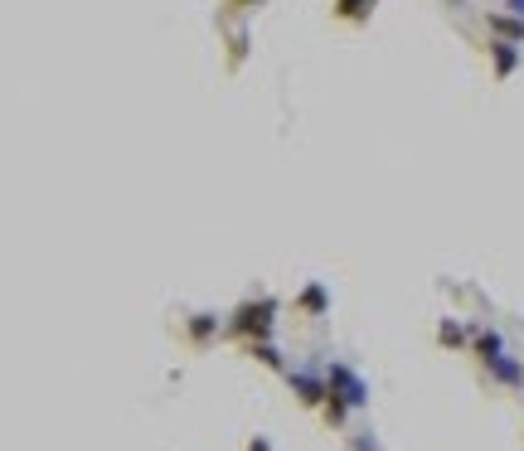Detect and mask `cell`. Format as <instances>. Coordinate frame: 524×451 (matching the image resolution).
<instances>
[{
    "instance_id": "cell-3",
    "label": "cell",
    "mask_w": 524,
    "mask_h": 451,
    "mask_svg": "<svg viewBox=\"0 0 524 451\" xmlns=\"http://www.w3.org/2000/svg\"><path fill=\"white\" fill-rule=\"evenodd\" d=\"M286 384H292V393L301 398L306 408L325 403V393H331V384H325V378H316L311 369H286Z\"/></svg>"
},
{
    "instance_id": "cell-15",
    "label": "cell",
    "mask_w": 524,
    "mask_h": 451,
    "mask_svg": "<svg viewBox=\"0 0 524 451\" xmlns=\"http://www.w3.org/2000/svg\"><path fill=\"white\" fill-rule=\"evenodd\" d=\"M248 451H267V442H262V437H258V442H253V447H248Z\"/></svg>"
},
{
    "instance_id": "cell-8",
    "label": "cell",
    "mask_w": 524,
    "mask_h": 451,
    "mask_svg": "<svg viewBox=\"0 0 524 451\" xmlns=\"http://www.w3.org/2000/svg\"><path fill=\"white\" fill-rule=\"evenodd\" d=\"M476 354H481V364H496L500 354H505V340H500V330H476Z\"/></svg>"
},
{
    "instance_id": "cell-14",
    "label": "cell",
    "mask_w": 524,
    "mask_h": 451,
    "mask_svg": "<svg viewBox=\"0 0 524 451\" xmlns=\"http://www.w3.org/2000/svg\"><path fill=\"white\" fill-rule=\"evenodd\" d=\"M229 5H262V0H229Z\"/></svg>"
},
{
    "instance_id": "cell-6",
    "label": "cell",
    "mask_w": 524,
    "mask_h": 451,
    "mask_svg": "<svg viewBox=\"0 0 524 451\" xmlns=\"http://www.w3.org/2000/svg\"><path fill=\"white\" fill-rule=\"evenodd\" d=\"M486 25H490V35L496 39H515V44H524V15H515V10H490L486 15Z\"/></svg>"
},
{
    "instance_id": "cell-11",
    "label": "cell",
    "mask_w": 524,
    "mask_h": 451,
    "mask_svg": "<svg viewBox=\"0 0 524 451\" xmlns=\"http://www.w3.org/2000/svg\"><path fill=\"white\" fill-rule=\"evenodd\" d=\"M437 345H442V350H457V345H466V325L442 321V325H437Z\"/></svg>"
},
{
    "instance_id": "cell-10",
    "label": "cell",
    "mask_w": 524,
    "mask_h": 451,
    "mask_svg": "<svg viewBox=\"0 0 524 451\" xmlns=\"http://www.w3.org/2000/svg\"><path fill=\"white\" fill-rule=\"evenodd\" d=\"M248 354H253V360H262L267 369H282V374H286V360H282V350H277V345H267V340H248Z\"/></svg>"
},
{
    "instance_id": "cell-7",
    "label": "cell",
    "mask_w": 524,
    "mask_h": 451,
    "mask_svg": "<svg viewBox=\"0 0 524 451\" xmlns=\"http://www.w3.org/2000/svg\"><path fill=\"white\" fill-rule=\"evenodd\" d=\"M325 306H331V296H325L321 282H311L301 296H296V311H306V315H325Z\"/></svg>"
},
{
    "instance_id": "cell-5",
    "label": "cell",
    "mask_w": 524,
    "mask_h": 451,
    "mask_svg": "<svg viewBox=\"0 0 524 451\" xmlns=\"http://www.w3.org/2000/svg\"><path fill=\"white\" fill-rule=\"evenodd\" d=\"M520 44L515 39H490V68H496V78H510L520 68Z\"/></svg>"
},
{
    "instance_id": "cell-1",
    "label": "cell",
    "mask_w": 524,
    "mask_h": 451,
    "mask_svg": "<svg viewBox=\"0 0 524 451\" xmlns=\"http://www.w3.org/2000/svg\"><path fill=\"white\" fill-rule=\"evenodd\" d=\"M325 384H331V393H325V423L345 427L349 408H364L369 403V388H364V378H359L349 364H325Z\"/></svg>"
},
{
    "instance_id": "cell-12",
    "label": "cell",
    "mask_w": 524,
    "mask_h": 451,
    "mask_svg": "<svg viewBox=\"0 0 524 451\" xmlns=\"http://www.w3.org/2000/svg\"><path fill=\"white\" fill-rule=\"evenodd\" d=\"M184 330H190L194 345H204L214 330H219V321H214V315H190V325H184Z\"/></svg>"
},
{
    "instance_id": "cell-2",
    "label": "cell",
    "mask_w": 524,
    "mask_h": 451,
    "mask_svg": "<svg viewBox=\"0 0 524 451\" xmlns=\"http://www.w3.org/2000/svg\"><path fill=\"white\" fill-rule=\"evenodd\" d=\"M277 311H282V301H277V296L243 301L239 311L229 315V335H239V340H267V335H272V315Z\"/></svg>"
},
{
    "instance_id": "cell-9",
    "label": "cell",
    "mask_w": 524,
    "mask_h": 451,
    "mask_svg": "<svg viewBox=\"0 0 524 451\" xmlns=\"http://www.w3.org/2000/svg\"><path fill=\"white\" fill-rule=\"evenodd\" d=\"M379 0H335V19H349V25H359V19L374 10Z\"/></svg>"
},
{
    "instance_id": "cell-13",
    "label": "cell",
    "mask_w": 524,
    "mask_h": 451,
    "mask_svg": "<svg viewBox=\"0 0 524 451\" xmlns=\"http://www.w3.org/2000/svg\"><path fill=\"white\" fill-rule=\"evenodd\" d=\"M510 10H515V15H524V0H510Z\"/></svg>"
},
{
    "instance_id": "cell-4",
    "label": "cell",
    "mask_w": 524,
    "mask_h": 451,
    "mask_svg": "<svg viewBox=\"0 0 524 451\" xmlns=\"http://www.w3.org/2000/svg\"><path fill=\"white\" fill-rule=\"evenodd\" d=\"M486 374H490V384H500V388H515V393H520V388H524V364L515 360V354H500V360L496 364H486Z\"/></svg>"
}]
</instances>
